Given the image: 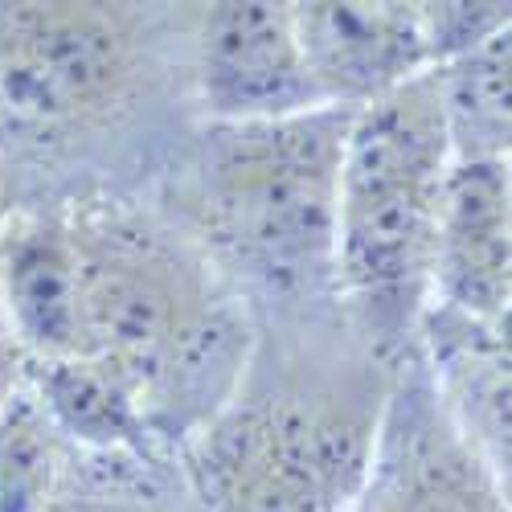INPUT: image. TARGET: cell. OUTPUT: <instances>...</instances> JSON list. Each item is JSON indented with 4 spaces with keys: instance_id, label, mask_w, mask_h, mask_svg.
I'll use <instances>...</instances> for the list:
<instances>
[{
    "instance_id": "cell-19",
    "label": "cell",
    "mask_w": 512,
    "mask_h": 512,
    "mask_svg": "<svg viewBox=\"0 0 512 512\" xmlns=\"http://www.w3.org/2000/svg\"><path fill=\"white\" fill-rule=\"evenodd\" d=\"M357 512H373V508H369V504H361V508H357Z\"/></svg>"
},
{
    "instance_id": "cell-7",
    "label": "cell",
    "mask_w": 512,
    "mask_h": 512,
    "mask_svg": "<svg viewBox=\"0 0 512 512\" xmlns=\"http://www.w3.org/2000/svg\"><path fill=\"white\" fill-rule=\"evenodd\" d=\"M373 512H504L480 455L426 386H406L377 447Z\"/></svg>"
},
{
    "instance_id": "cell-13",
    "label": "cell",
    "mask_w": 512,
    "mask_h": 512,
    "mask_svg": "<svg viewBox=\"0 0 512 512\" xmlns=\"http://www.w3.org/2000/svg\"><path fill=\"white\" fill-rule=\"evenodd\" d=\"M37 386L46 398L41 406L54 418V426L82 443L111 451L144 435V414L136 410V394L91 357L41 361Z\"/></svg>"
},
{
    "instance_id": "cell-14",
    "label": "cell",
    "mask_w": 512,
    "mask_h": 512,
    "mask_svg": "<svg viewBox=\"0 0 512 512\" xmlns=\"http://www.w3.org/2000/svg\"><path fill=\"white\" fill-rule=\"evenodd\" d=\"M58 426L37 398L13 394L0 410V512H41L58 484Z\"/></svg>"
},
{
    "instance_id": "cell-16",
    "label": "cell",
    "mask_w": 512,
    "mask_h": 512,
    "mask_svg": "<svg viewBox=\"0 0 512 512\" xmlns=\"http://www.w3.org/2000/svg\"><path fill=\"white\" fill-rule=\"evenodd\" d=\"M54 512H156L152 500H136L127 492H111V496H62V504Z\"/></svg>"
},
{
    "instance_id": "cell-4",
    "label": "cell",
    "mask_w": 512,
    "mask_h": 512,
    "mask_svg": "<svg viewBox=\"0 0 512 512\" xmlns=\"http://www.w3.org/2000/svg\"><path fill=\"white\" fill-rule=\"evenodd\" d=\"M365 472V435L295 402L242 414L218 435V512H340Z\"/></svg>"
},
{
    "instance_id": "cell-3",
    "label": "cell",
    "mask_w": 512,
    "mask_h": 512,
    "mask_svg": "<svg viewBox=\"0 0 512 512\" xmlns=\"http://www.w3.org/2000/svg\"><path fill=\"white\" fill-rule=\"evenodd\" d=\"M132 78V46L95 5H0V115L66 127L111 107Z\"/></svg>"
},
{
    "instance_id": "cell-8",
    "label": "cell",
    "mask_w": 512,
    "mask_h": 512,
    "mask_svg": "<svg viewBox=\"0 0 512 512\" xmlns=\"http://www.w3.org/2000/svg\"><path fill=\"white\" fill-rule=\"evenodd\" d=\"M291 25L328 103L365 107L426 62L414 5H291Z\"/></svg>"
},
{
    "instance_id": "cell-10",
    "label": "cell",
    "mask_w": 512,
    "mask_h": 512,
    "mask_svg": "<svg viewBox=\"0 0 512 512\" xmlns=\"http://www.w3.org/2000/svg\"><path fill=\"white\" fill-rule=\"evenodd\" d=\"M9 332L41 361L78 357V250L58 230H37L0 259Z\"/></svg>"
},
{
    "instance_id": "cell-9",
    "label": "cell",
    "mask_w": 512,
    "mask_h": 512,
    "mask_svg": "<svg viewBox=\"0 0 512 512\" xmlns=\"http://www.w3.org/2000/svg\"><path fill=\"white\" fill-rule=\"evenodd\" d=\"M435 275L467 316L508 312V168L500 160L455 164L443 181Z\"/></svg>"
},
{
    "instance_id": "cell-2",
    "label": "cell",
    "mask_w": 512,
    "mask_h": 512,
    "mask_svg": "<svg viewBox=\"0 0 512 512\" xmlns=\"http://www.w3.org/2000/svg\"><path fill=\"white\" fill-rule=\"evenodd\" d=\"M353 111H308L230 123L209 140L205 218L226 246L267 275L312 271L332 250L336 181Z\"/></svg>"
},
{
    "instance_id": "cell-1",
    "label": "cell",
    "mask_w": 512,
    "mask_h": 512,
    "mask_svg": "<svg viewBox=\"0 0 512 512\" xmlns=\"http://www.w3.org/2000/svg\"><path fill=\"white\" fill-rule=\"evenodd\" d=\"M447 152L435 74H414L353 111L340 148L332 254L340 287L381 340L410 328L435 275Z\"/></svg>"
},
{
    "instance_id": "cell-6",
    "label": "cell",
    "mask_w": 512,
    "mask_h": 512,
    "mask_svg": "<svg viewBox=\"0 0 512 512\" xmlns=\"http://www.w3.org/2000/svg\"><path fill=\"white\" fill-rule=\"evenodd\" d=\"M189 320L164 267L132 250L78 254V357L107 365L136 398H148Z\"/></svg>"
},
{
    "instance_id": "cell-5",
    "label": "cell",
    "mask_w": 512,
    "mask_h": 512,
    "mask_svg": "<svg viewBox=\"0 0 512 512\" xmlns=\"http://www.w3.org/2000/svg\"><path fill=\"white\" fill-rule=\"evenodd\" d=\"M201 99L226 123H271L328 103L295 41L287 5H213L201 21Z\"/></svg>"
},
{
    "instance_id": "cell-11",
    "label": "cell",
    "mask_w": 512,
    "mask_h": 512,
    "mask_svg": "<svg viewBox=\"0 0 512 512\" xmlns=\"http://www.w3.org/2000/svg\"><path fill=\"white\" fill-rule=\"evenodd\" d=\"M242 357H246V324L230 308L193 316L173 340V349H168L156 386L148 390V398L156 402V418L168 431L205 418L230 394Z\"/></svg>"
},
{
    "instance_id": "cell-17",
    "label": "cell",
    "mask_w": 512,
    "mask_h": 512,
    "mask_svg": "<svg viewBox=\"0 0 512 512\" xmlns=\"http://www.w3.org/2000/svg\"><path fill=\"white\" fill-rule=\"evenodd\" d=\"M13 381H17V353L9 349V340L0 345V410L13 398Z\"/></svg>"
},
{
    "instance_id": "cell-15",
    "label": "cell",
    "mask_w": 512,
    "mask_h": 512,
    "mask_svg": "<svg viewBox=\"0 0 512 512\" xmlns=\"http://www.w3.org/2000/svg\"><path fill=\"white\" fill-rule=\"evenodd\" d=\"M426 62H451L508 29V5H414Z\"/></svg>"
},
{
    "instance_id": "cell-12",
    "label": "cell",
    "mask_w": 512,
    "mask_h": 512,
    "mask_svg": "<svg viewBox=\"0 0 512 512\" xmlns=\"http://www.w3.org/2000/svg\"><path fill=\"white\" fill-rule=\"evenodd\" d=\"M435 87L455 164L500 160L508 148V29L443 62Z\"/></svg>"
},
{
    "instance_id": "cell-18",
    "label": "cell",
    "mask_w": 512,
    "mask_h": 512,
    "mask_svg": "<svg viewBox=\"0 0 512 512\" xmlns=\"http://www.w3.org/2000/svg\"><path fill=\"white\" fill-rule=\"evenodd\" d=\"M9 340V312H5V287H0V345Z\"/></svg>"
}]
</instances>
